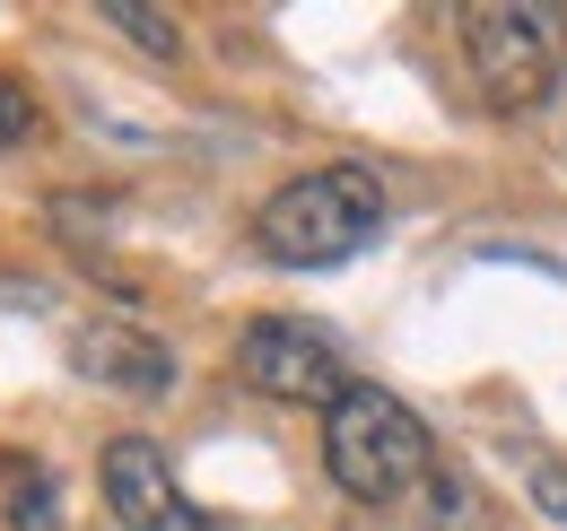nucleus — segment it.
I'll list each match as a JSON object with an SVG mask.
<instances>
[{
    "instance_id": "nucleus-1",
    "label": "nucleus",
    "mask_w": 567,
    "mask_h": 531,
    "mask_svg": "<svg viewBox=\"0 0 567 531\" xmlns=\"http://www.w3.org/2000/svg\"><path fill=\"white\" fill-rule=\"evenodd\" d=\"M384 227V184L367 166H315V175H288L280 192L254 209V244L288 270H332L367 253Z\"/></svg>"
},
{
    "instance_id": "nucleus-5",
    "label": "nucleus",
    "mask_w": 567,
    "mask_h": 531,
    "mask_svg": "<svg viewBox=\"0 0 567 531\" xmlns=\"http://www.w3.org/2000/svg\"><path fill=\"white\" fill-rule=\"evenodd\" d=\"M96 479H105V506H114L123 531H218L210 514L184 497L175 462H166L148 436H114L105 462H96Z\"/></svg>"
},
{
    "instance_id": "nucleus-7",
    "label": "nucleus",
    "mask_w": 567,
    "mask_h": 531,
    "mask_svg": "<svg viewBox=\"0 0 567 531\" xmlns=\"http://www.w3.org/2000/svg\"><path fill=\"white\" fill-rule=\"evenodd\" d=\"M105 27H114V35H132V44H148L157 62H175V53H184V27H175L166 9H141V0H114V9H105Z\"/></svg>"
},
{
    "instance_id": "nucleus-9",
    "label": "nucleus",
    "mask_w": 567,
    "mask_h": 531,
    "mask_svg": "<svg viewBox=\"0 0 567 531\" xmlns=\"http://www.w3.org/2000/svg\"><path fill=\"white\" fill-rule=\"evenodd\" d=\"M9 514H18V523H53V479H44V470L9 479Z\"/></svg>"
},
{
    "instance_id": "nucleus-2",
    "label": "nucleus",
    "mask_w": 567,
    "mask_h": 531,
    "mask_svg": "<svg viewBox=\"0 0 567 531\" xmlns=\"http://www.w3.org/2000/svg\"><path fill=\"white\" fill-rule=\"evenodd\" d=\"M323 470H332V488L358 497V506H402L427 470H436V445H427L411 400L375 393V384H350V393L323 409Z\"/></svg>"
},
{
    "instance_id": "nucleus-4",
    "label": "nucleus",
    "mask_w": 567,
    "mask_h": 531,
    "mask_svg": "<svg viewBox=\"0 0 567 531\" xmlns=\"http://www.w3.org/2000/svg\"><path fill=\"white\" fill-rule=\"evenodd\" d=\"M236 375H245L262 400H288V409H332V400L350 393V384H341V348L315 332V323H288V314L245 323Z\"/></svg>"
},
{
    "instance_id": "nucleus-6",
    "label": "nucleus",
    "mask_w": 567,
    "mask_h": 531,
    "mask_svg": "<svg viewBox=\"0 0 567 531\" xmlns=\"http://www.w3.org/2000/svg\"><path fill=\"white\" fill-rule=\"evenodd\" d=\"M71 357H79V375H96V384H114V393H132V400H157L175 384L166 340L141 332V323H87V332L71 340Z\"/></svg>"
},
{
    "instance_id": "nucleus-3",
    "label": "nucleus",
    "mask_w": 567,
    "mask_h": 531,
    "mask_svg": "<svg viewBox=\"0 0 567 531\" xmlns=\"http://www.w3.org/2000/svg\"><path fill=\"white\" fill-rule=\"evenodd\" d=\"M463 70L489 114H533L567 79V9L559 0H472L463 9Z\"/></svg>"
},
{
    "instance_id": "nucleus-10",
    "label": "nucleus",
    "mask_w": 567,
    "mask_h": 531,
    "mask_svg": "<svg viewBox=\"0 0 567 531\" xmlns=\"http://www.w3.org/2000/svg\"><path fill=\"white\" fill-rule=\"evenodd\" d=\"M524 488H533V506H542L550 523H567V462H533V470H524Z\"/></svg>"
},
{
    "instance_id": "nucleus-8",
    "label": "nucleus",
    "mask_w": 567,
    "mask_h": 531,
    "mask_svg": "<svg viewBox=\"0 0 567 531\" xmlns=\"http://www.w3.org/2000/svg\"><path fill=\"white\" fill-rule=\"evenodd\" d=\"M27 139H35V96H27V79L0 70V148H27Z\"/></svg>"
}]
</instances>
